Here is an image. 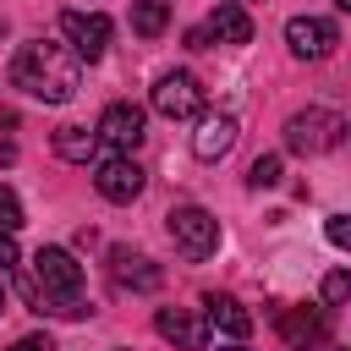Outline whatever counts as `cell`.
<instances>
[{
    "label": "cell",
    "mask_w": 351,
    "mask_h": 351,
    "mask_svg": "<svg viewBox=\"0 0 351 351\" xmlns=\"http://www.w3.org/2000/svg\"><path fill=\"white\" fill-rule=\"evenodd\" d=\"M77 82H82V60L66 44H49V38L16 44V55H11V88H22L27 99L66 104L77 93Z\"/></svg>",
    "instance_id": "obj_1"
},
{
    "label": "cell",
    "mask_w": 351,
    "mask_h": 351,
    "mask_svg": "<svg viewBox=\"0 0 351 351\" xmlns=\"http://www.w3.org/2000/svg\"><path fill=\"white\" fill-rule=\"evenodd\" d=\"M22 296L33 302V313H55V318H82V263L66 247H38L33 252V274L22 280Z\"/></svg>",
    "instance_id": "obj_2"
},
{
    "label": "cell",
    "mask_w": 351,
    "mask_h": 351,
    "mask_svg": "<svg viewBox=\"0 0 351 351\" xmlns=\"http://www.w3.org/2000/svg\"><path fill=\"white\" fill-rule=\"evenodd\" d=\"M340 137H346V115L340 110H324V104L296 110L285 121V148L291 154H329V148H340Z\"/></svg>",
    "instance_id": "obj_3"
},
{
    "label": "cell",
    "mask_w": 351,
    "mask_h": 351,
    "mask_svg": "<svg viewBox=\"0 0 351 351\" xmlns=\"http://www.w3.org/2000/svg\"><path fill=\"white\" fill-rule=\"evenodd\" d=\"M165 230H170L176 252L192 258V263H203V258L219 247V219H214L208 208H197V203H176V208L165 214Z\"/></svg>",
    "instance_id": "obj_4"
},
{
    "label": "cell",
    "mask_w": 351,
    "mask_h": 351,
    "mask_svg": "<svg viewBox=\"0 0 351 351\" xmlns=\"http://www.w3.org/2000/svg\"><path fill=\"white\" fill-rule=\"evenodd\" d=\"M154 110H159L165 121H192V115H203V88H197V77H192V71H165V77L154 82Z\"/></svg>",
    "instance_id": "obj_5"
},
{
    "label": "cell",
    "mask_w": 351,
    "mask_h": 351,
    "mask_svg": "<svg viewBox=\"0 0 351 351\" xmlns=\"http://www.w3.org/2000/svg\"><path fill=\"white\" fill-rule=\"evenodd\" d=\"M60 33L77 60H99L110 49V16L104 11H60Z\"/></svg>",
    "instance_id": "obj_6"
},
{
    "label": "cell",
    "mask_w": 351,
    "mask_h": 351,
    "mask_svg": "<svg viewBox=\"0 0 351 351\" xmlns=\"http://www.w3.org/2000/svg\"><path fill=\"white\" fill-rule=\"evenodd\" d=\"M143 126H148L143 104H126V99H115V104H104V110H99V126H93V132H99V143H110V148L132 154V148L148 137Z\"/></svg>",
    "instance_id": "obj_7"
},
{
    "label": "cell",
    "mask_w": 351,
    "mask_h": 351,
    "mask_svg": "<svg viewBox=\"0 0 351 351\" xmlns=\"http://www.w3.org/2000/svg\"><path fill=\"white\" fill-rule=\"evenodd\" d=\"M274 329L291 351H324L329 346V318L318 307H280L274 313Z\"/></svg>",
    "instance_id": "obj_8"
},
{
    "label": "cell",
    "mask_w": 351,
    "mask_h": 351,
    "mask_svg": "<svg viewBox=\"0 0 351 351\" xmlns=\"http://www.w3.org/2000/svg\"><path fill=\"white\" fill-rule=\"evenodd\" d=\"M285 44H291L296 60H324V55H335L340 27L324 22V16H291V22H285Z\"/></svg>",
    "instance_id": "obj_9"
},
{
    "label": "cell",
    "mask_w": 351,
    "mask_h": 351,
    "mask_svg": "<svg viewBox=\"0 0 351 351\" xmlns=\"http://www.w3.org/2000/svg\"><path fill=\"white\" fill-rule=\"evenodd\" d=\"M143 165L132 159V154H115V159H104L99 170H93V186H99V197H110V203H132L137 192H143Z\"/></svg>",
    "instance_id": "obj_10"
},
{
    "label": "cell",
    "mask_w": 351,
    "mask_h": 351,
    "mask_svg": "<svg viewBox=\"0 0 351 351\" xmlns=\"http://www.w3.org/2000/svg\"><path fill=\"white\" fill-rule=\"evenodd\" d=\"M154 329H159L176 351H203V346H208V318H197L192 307H159V313H154Z\"/></svg>",
    "instance_id": "obj_11"
},
{
    "label": "cell",
    "mask_w": 351,
    "mask_h": 351,
    "mask_svg": "<svg viewBox=\"0 0 351 351\" xmlns=\"http://www.w3.org/2000/svg\"><path fill=\"white\" fill-rule=\"evenodd\" d=\"M230 148H236V115H225V110L203 115L197 132H192V154L197 159H225Z\"/></svg>",
    "instance_id": "obj_12"
},
{
    "label": "cell",
    "mask_w": 351,
    "mask_h": 351,
    "mask_svg": "<svg viewBox=\"0 0 351 351\" xmlns=\"http://www.w3.org/2000/svg\"><path fill=\"white\" fill-rule=\"evenodd\" d=\"M203 33H208V44H214V38H219V44H252V16H247L236 0H219V5L208 11Z\"/></svg>",
    "instance_id": "obj_13"
},
{
    "label": "cell",
    "mask_w": 351,
    "mask_h": 351,
    "mask_svg": "<svg viewBox=\"0 0 351 351\" xmlns=\"http://www.w3.org/2000/svg\"><path fill=\"white\" fill-rule=\"evenodd\" d=\"M110 263H115V285H126V291H159L165 285V269L137 258V252H126V247H115Z\"/></svg>",
    "instance_id": "obj_14"
},
{
    "label": "cell",
    "mask_w": 351,
    "mask_h": 351,
    "mask_svg": "<svg viewBox=\"0 0 351 351\" xmlns=\"http://www.w3.org/2000/svg\"><path fill=\"white\" fill-rule=\"evenodd\" d=\"M203 307H208V324H214V329H225L230 340H247V335H252V313H247L236 296L208 291V296H203Z\"/></svg>",
    "instance_id": "obj_15"
},
{
    "label": "cell",
    "mask_w": 351,
    "mask_h": 351,
    "mask_svg": "<svg viewBox=\"0 0 351 351\" xmlns=\"http://www.w3.org/2000/svg\"><path fill=\"white\" fill-rule=\"evenodd\" d=\"M55 154H60L66 165H88V159L99 154V132H88V126H60V132H55Z\"/></svg>",
    "instance_id": "obj_16"
},
{
    "label": "cell",
    "mask_w": 351,
    "mask_h": 351,
    "mask_svg": "<svg viewBox=\"0 0 351 351\" xmlns=\"http://www.w3.org/2000/svg\"><path fill=\"white\" fill-rule=\"evenodd\" d=\"M170 27V0H137L132 5V33L137 38H159Z\"/></svg>",
    "instance_id": "obj_17"
},
{
    "label": "cell",
    "mask_w": 351,
    "mask_h": 351,
    "mask_svg": "<svg viewBox=\"0 0 351 351\" xmlns=\"http://www.w3.org/2000/svg\"><path fill=\"white\" fill-rule=\"evenodd\" d=\"M274 181H280V154H258V159H252V170H247V186H258V192H263V186H274Z\"/></svg>",
    "instance_id": "obj_18"
},
{
    "label": "cell",
    "mask_w": 351,
    "mask_h": 351,
    "mask_svg": "<svg viewBox=\"0 0 351 351\" xmlns=\"http://www.w3.org/2000/svg\"><path fill=\"white\" fill-rule=\"evenodd\" d=\"M346 296H351V274H346V269H335V274L324 280V302H329V307H340Z\"/></svg>",
    "instance_id": "obj_19"
},
{
    "label": "cell",
    "mask_w": 351,
    "mask_h": 351,
    "mask_svg": "<svg viewBox=\"0 0 351 351\" xmlns=\"http://www.w3.org/2000/svg\"><path fill=\"white\" fill-rule=\"evenodd\" d=\"M16 225H22V203L11 186H0V230H16Z\"/></svg>",
    "instance_id": "obj_20"
},
{
    "label": "cell",
    "mask_w": 351,
    "mask_h": 351,
    "mask_svg": "<svg viewBox=\"0 0 351 351\" xmlns=\"http://www.w3.org/2000/svg\"><path fill=\"white\" fill-rule=\"evenodd\" d=\"M324 230H329V241H335V247H351V219H346V214H329V225H324Z\"/></svg>",
    "instance_id": "obj_21"
},
{
    "label": "cell",
    "mask_w": 351,
    "mask_h": 351,
    "mask_svg": "<svg viewBox=\"0 0 351 351\" xmlns=\"http://www.w3.org/2000/svg\"><path fill=\"white\" fill-rule=\"evenodd\" d=\"M11 351H55V346H49V335H22Z\"/></svg>",
    "instance_id": "obj_22"
},
{
    "label": "cell",
    "mask_w": 351,
    "mask_h": 351,
    "mask_svg": "<svg viewBox=\"0 0 351 351\" xmlns=\"http://www.w3.org/2000/svg\"><path fill=\"white\" fill-rule=\"evenodd\" d=\"M16 263V241H11V230H0V269H11Z\"/></svg>",
    "instance_id": "obj_23"
},
{
    "label": "cell",
    "mask_w": 351,
    "mask_h": 351,
    "mask_svg": "<svg viewBox=\"0 0 351 351\" xmlns=\"http://www.w3.org/2000/svg\"><path fill=\"white\" fill-rule=\"evenodd\" d=\"M11 159H16V148H11V143H0V165H11Z\"/></svg>",
    "instance_id": "obj_24"
},
{
    "label": "cell",
    "mask_w": 351,
    "mask_h": 351,
    "mask_svg": "<svg viewBox=\"0 0 351 351\" xmlns=\"http://www.w3.org/2000/svg\"><path fill=\"white\" fill-rule=\"evenodd\" d=\"M219 351H247V346H241V340H236V346H219Z\"/></svg>",
    "instance_id": "obj_25"
},
{
    "label": "cell",
    "mask_w": 351,
    "mask_h": 351,
    "mask_svg": "<svg viewBox=\"0 0 351 351\" xmlns=\"http://www.w3.org/2000/svg\"><path fill=\"white\" fill-rule=\"evenodd\" d=\"M335 5H340V11H351V0H335Z\"/></svg>",
    "instance_id": "obj_26"
},
{
    "label": "cell",
    "mask_w": 351,
    "mask_h": 351,
    "mask_svg": "<svg viewBox=\"0 0 351 351\" xmlns=\"http://www.w3.org/2000/svg\"><path fill=\"white\" fill-rule=\"evenodd\" d=\"M0 313H5V285H0Z\"/></svg>",
    "instance_id": "obj_27"
},
{
    "label": "cell",
    "mask_w": 351,
    "mask_h": 351,
    "mask_svg": "<svg viewBox=\"0 0 351 351\" xmlns=\"http://www.w3.org/2000/svg\"><path fill=\"white\" fill-rule=\"evenodd\" d=\"M236 5H241V0H236Z\"/></svg>",
    "instance_id": "obj_28"
}]
</instances>
